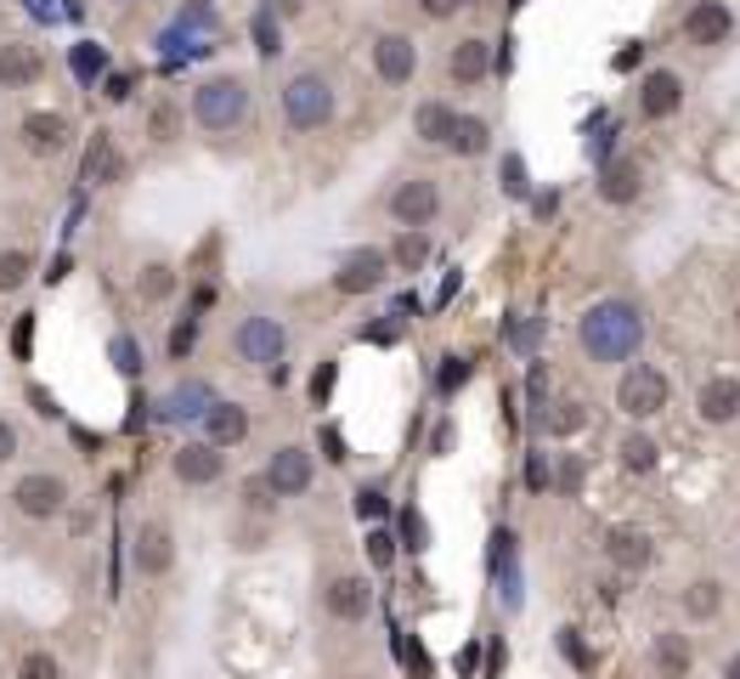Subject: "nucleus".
I'll use <instances>...</instances> for the list:
<instances>
[{
    "instance_id": "obj_1",
    "label": "nucleus",
    "mask_w": 740,
    "mask_h": 679,
    "mask_svg": "<svg viewBox=\"0 0 740 679\" xmlns=\"http://www.w3.org/2000/svg\"><path fill=\"white\" fill-rule=\"evenodd\" d=\"M645 340V317H638L627 301H600L582 317V352L594 363H627Z\"/></svg>"
},
{
    "instance_id": "obj_2",
    "label": "nucleus",
    "mask_w": 740,
    "mask_h": 679,
    "mask_svg": "<svg viewBox=\"0 0 740 679\" xmlns=\"http://www.w3.org/2000/svg\"><path fill=\"white\" fill-rule=\"evenodd\" d=\"M250 119V80L243 74H210L192 85V125L210 130V136H226Z\"/></svg>"
},
{
    "instance_id": "obj_3",
    "label": "nucleus",
    "mask_w": 740,
    "mask_h": 679,
    "mask_svg": "<svg viewBox=\"0 0 740 679\" xmlns=\"http://www.w3.org/2000/svg\"><path fill=\"white\" fill-rule=\"evenodd\" d=\"M283 125L294 136H311V130L334 125V85H328V74H317V69L288 74V85H283Z\"/></svg>"
},
{
    "instance_id": "obj_4",
    "label": "nucleus",
    "mask_w": 740,
    "mask_h": 679,
    "mask_svg": "<svg viewBox=\"0 0 740 679\" xmlns=\"http://www.w3.org/2000/svg\"><path fill=\"white\" fill-rule=\"evenodd\" d=\"M68 499H74V488H68V476H57V470H23L12 481V493H7L18 521H57L68 510Z\"/></svg>"
},
{
    "instance_id": "obj_5",
    "label": "nucleus",
    "mask_w": 740,
    "mask_h": 679,
    "mask_svg": "<svg viewBox=\"0 0 740 679\" xmlns=\"http://www.w3.org/2000/svg\"><path fill=\"white\" fill-rule=\"evenodd\" d=\"M667 397H673V385H667V374L651 368V363H633V368L616 379V408H622L627 419H656V414L667 408Z\"/></svg>"
},
{
    "instance_id": "obj_6",
    "label": "nucleus",
    "mask_w": 740,
    "mask_h": 679,
    "mask_svg": "<svg viewBox=\"0 0 740 679\" xmlns=\"http://www.w3.org/2000/svg\"><path fill=\"white\" fill-rule=\"evenodd\" d=\"M232 352H237V363H250V368H277L283 363V352H288V334H283V323L277 317H243L237 328H232Z\"/></svg>"
},
{
    "instance_id": "obj_7",
    "label": "nucleus",
    "mask_w": 740,
    "mask_h": 679,
    "mask_svg": "<svg viewBox=\"0 0 740 679\" xmlns=\"http://www.w3.org/2000/svg\"><path fill=\"white\" fill-rule=\"evenodd\" d=\"M384 210H390V221H397V227H430V221L441 216V187H435V176H408V181H397V187H390V199H384Z\"/></svg>"
},
{
    "instance_id": "obj_8",
    "label": "nucleus",
    "mask_w": 740,
    "mask_h": 679,
    "mask_svg": "<svg viewBox=\"0 0 740 679\" xmlns=\"http://www.w3.org/2000/svg\"><path fill=\"white\" fill-rule=\"evenodd\" d=\"M266 488L277 493V499H300V493H311V481H317V459H311V448H300V442H288V448H277L272 459H266Z\"/></svg>"
},
{
    "instance_id": "obj_9",
    "label": "nucleus",
    "mask_w": 740,
    "mask_h": 679,
    "mask_svg": "<svg viewBox=\"0 0 740 679\" xmlns=\"http://www.w3.org/2000/svg\"><path fill=\"white\" fill-rule=\"evenodd\" d=\"M130 566L147 577V584L170 577V566H176V532L165 521H141L136 539H130Z\"/></svg>"
},
{
    "instance_id": "obj_10",
    "label": "nucleus",
    "mask_w": 740,
    "mask_h": 679,
    "mask_svg": "<svg viewBox=\"0 0 740 679\" xmlns=\"http://www.w3.org/2000/svg\"><path fill=\"white\" fill-rule=\"evenodd\" d=\"M18 136H23V148H29L34 159H57V154H68L74 125H68V114H57V108H34V114L18 119Z\"/></svg>"
},
{
    "instance_id": "obj_11",
    "label": "nucleus",
    "mask_w": 740,
    "mask_h": 679,
    "mask_svg": "<svg viewBox=\"0 0 740 679\" xmlns=\"http://www.w3.org/2000/svg\"><path fill=\"white\" fill-rule=\"evenodd\" d=\"M170 476L181 481V488H215V481L226 476V453L210 448L204 436H199V442H181L170 453Z\"/></svg>"
},
{
    "instance_id": "obj_12",
    "label": "nucleus",
    "mask_w": 740,
    "mask_h": 679,
    "mask_svg": "<svg viewBox=\"0 0 740 679\" xmlns=\"http://www.w3.org/2000/svg\"><path fill=\"white\" fill-rule=\"evenodd\" d=\"M390 278V255L384 250H373V244H362V250H351L339 267H334V289L339 295H373V289Z\"/></svg>"
},
{
    "instance_id": "obj_13",
    "label": "nucleus",
    "mask_w": 740,
    "mask_h": 679,
    "mask_svg": "<svg viewBox=\"0 0 740 679\" xmlns=\"http://www.w3.org/2000/svg\"><path fill=\"white\" fill-rule=\"evenodd\" d=\"M323 606H328V617H339V623H362V617L373 612L368 577H362V572H339V577H328V584H323Z\"/></svg>"
},
{
    "instance_id": "obj_14",
    "label": "nucleus",
    "mask_w": 740,
    "mask_h": 679,
    "mask_svg": "<svg viewBox=\"0 0 740 679\" xmlns=\"http://www.w3.org/2000/svg\"><path fill=\"white\" fill-rule=\"evenodd\" d=\"M373 74H379L384 85H408V80L419 74V45H413L408 34H397V29H384V34L373 40Z\"/></svg>"
},
{
    "instance_id": "obj_15",
    "label": "nucleus",
    "mask_w": 740,
    "mask_h": 679,
    "mask_svg": "<svg viewBox=\"0 0 740 679\" xmlns=\"http://www.w3.org/2000/svg\"><path fill=\"white\" fill-rule=\"evenodd\" d=\"M45 80V58L29 40H0V91H34Z\"/></svg>"
},
{
    "instance_id": "obj_16",
    "label": "nucleus",
    "mask_w": 740,
    "mask_h": 679,
    "mask_svg": "<svg viewBox=\"0 0 740 679\" xmlns=\"http://www.w3.org/2000/svg\"><path fill=\"white\" fill-rule=\"evenodd\" d=\"M199 425H204V442L226 453V448H237L243 436H250V408H243V403H221V397H215V403L204 408V419H199Z\"/></svg>"
},
{
    "instance_id": "obj_17",
    "label": "nucleus",
    "mask_w": 740,
    "mask_h": 679,
    "mask_svg": "<svg viewBox=\"0 0 740 679\" xmlns=\"http://www.w3.org/2000/svg\"><path fill=\"white\" fill-rule=\"evenodd\" d=\"M729 34H734V18H729L723 0H696V7H689V18H684L689 45H723Z\"/></svg>"
},
{
    "instance_id": "obj_18",
    "label": "nucleus",
    "mask_w": 740,
    "mask_h": 679,
    "mask_svg": "<svg viewBox=\"0 0 740 679\" xmlns=\"http://www.w3.org/2000/svg\"><path fill=\"white\" fill-rule=\"evenodd\" d=\"M125 176H130V165H125V154H119L114 130H96V136H91V148H85V181H96V187H119Z\"/></svg>"
},
{
    "instance_id": "obj_19",
    "label": "nucleus",
    "mask_w": 740,
    "mask_h": 679,
    "mask_svg": "<svg viewBox=\"0 0 740 679\" xmlns=\"http://www.w3.org/2000/svg\"><path fill=\"white\" fill-rule=\"evenodd\" d=\"M696 414L707 425H734L740 419V379H729V374L707 379L701 391H696Z\"/></svg>"
},
{
    "instance_id": "obj_20",
    "label": "nucleus",
    "mask_w": 740,
    "mask_h": 679,
    "mask_svg": "<svg viewBox=\"0 0 740 679\" xmlns=\"http://www.w3.org/2000/svg\"><path fill=\"white\" fill-rule=\"evenodd\" d=\"M210 403H215V391H210L204 379H181L176 391L159 403V419H165V425H192V419H204Z\"/></svg>"
},
{
    "instance_id": "obj_21",
    "label": "nucleus",
    "mask_w": 740,
    "mask_h": 679,
    "mask_svg": "<svg viewBox=\"0 0 740 679\" xmlns=\"http://www.w3.org/2000/svg\"><path fill=\"white\" fill-rule=\"evenodd\" d=\"M678 103H684V80L673 69L645 74V85H638V108H645V119H667V114H678Z\"/></svg>"
},
{
    "instance_id": "obj_22",
    "label": "nucleus",
    "mask_w": 740,
    "mask_h": 679,
    "mask_svg": "<svg viewBox=\"0 0 740 679\" xmlns=\"http://www.w3.org/2000/svg\"><path fill=\"white\" fill-rule=\"evenodd\" d=\"M447 74H453V85H480L491 74V45L480 34H464L447 52Z\"/></svg>"
},
{
    "instance_id": "obj_23",
    "label": "nucleus",
    "mask_w": 740,
    "mask_h": 679,
    "mask_svg": "<svg viewBox=\"0 0 740 679\" xmlns=\"http://www.w3.org/2000/svg\"><path fill=\"white\" fill-rule=\"evenodd\" d=\"M491 572H498L504 606L515 612V606H520V572H515V532H509V526L491 532Z\"/></svg>"
},
{
    "instance_id": "obj_24",
    "label": "nucleus",
    "mask_w": 740,
    "mask_h": 679,
    "mask_svg": "<svg viewBox=\"0 0 740 679\" xmlns=\"http://www.w3.org/2000/svg\"><path fill=\"white\" fill-rule=\"evenodd\" d=\"M605 555H611L616 566H627V572L651 566V532H638V526H611V532H605Z\"/></svg>"
},
{
    "instance_id": "obj_25",
    "label": "nucleus",
    "mask_w": 740,
    "mask_h": 679,
    "mask_svg": "<svg viewBox=\"0 0 740 679\" xmlns=\"http://www.w3.org/2000/svg\"><path fill=\"white\" fill-rule=\"evenodd\" d=\"M453 103H419L413 108V136L430 142V148H447V130H453Z\"/></svg>"
},
{
    "instance_id": "obj_26",
    "label": "nucleus",
    "mask_w": 740,
    "mask_h": 679,
    "mask_svg": "<svg viewBox=\"0 0 740 679\" xmlns=\"http://www.w3.org/2000/svg\"><path fill=\"white\" fill-rule=\"evenodd\" d=\"M638 181H645L638 159H611L605 176H600V192H605L611 205H627V199H638Z\"/></svg>"
},
{
    "instance_id": "obj_27",
    "label": "nucleus",
    "mask_w": 740,
    "mask_h": 679,
    "mask_svg": "<svg viewBox=\"0 0 740 679\" xmlns=\"http://www.w3.org/2000/svg\"><path fill=\"white\" fill-rule=\"evenodd\" d=\"M486 142H491V125H486L480 114H458V119H453V130H447V148H453L458 159L486 154Z\"/></svg>"
},
{
    "instance_id": "obj_28",
    "label": "nucleus",
    "mask_w": 740,
    "mask_h": 679,
    "mask_svg": "<svg viewBox=\"0 0 740 679\" xmlns=\"http://www.w3.org/2000/svg\"><path fill=\"white\" fill-rule=\"evenodd\" d=\"M537 425H542V430H549V436H577V430L588 425V408H582L577 397H560V403H542Z\"/></svg>"
},
{
    "instance_id": "obj_29",
    "label": "nucleus",
    "mask_w": 740,
    "mask_h": 679,
    "mask_svg": "<svg viewBox=\"0 0 740 679\" xmlns=\"http://www.w3.org/2000/svg\"><path fill=\"white\" fill-rule=\"evenodd\" d=\"M504 340H509V352L515 357H537V346H542V317H531V312H509V323H504Z\"/></svg>"
},
{
    "instance_id": "obj_30",
    "label": "nucleus",
    "mask_w": 740,
    "mask_h": 679,
    "mask_svg": "<svg viewBox=\"0 0 740 679\" xmlns=\"http://www.w3.org/2000/svg\"><path fill=\"white\" fill-rule=\"evenodd\" d=\"M68 69H74L80 85H96V80L108 74V52H103L96 40H74V45H68Z\"/></svg>"
},
{
    "instance_id": "obj_31",
    "label": "nucleus",
    "mask_w": 740,
    "mask_h": 679,
    "mask_svg": "<svg viewBox=\"0 0 740 679\" xmlns=\"http://www.w3.org/2000/svg\"><path fill=\"white\" fill-rule=\"evenodd\" d=\"M34 272V250L23 244H0V295H18Z\"/></svg>"
},
{
    "instance_id": "obj_32",
    "label": "nucleus",
    "mask_w": 740,
    "mask_h": 679,
    "mask_svg": "<svg viewBox=\"0 0 740 679\" xmlns=\"http://www.w3.org/2000/svg\"><path fill=\"white\" fill-rule=\"evenodd\" d=\"M136 295H141L147 306L170 301V295H176V267H170V261H147L141 278H136Z\"/></svg>"
},
{
    "instance_id": "obj_33",
    "label": "nucleus",
    "mask_w": 740,
    "mask_h": 679,
    "mask_svg": "<svg viewBox=\"0 0 740 679\" xmlns=\"http://www.w3.org/2000/svg\"><path fill=\"white\" fill-rule=\"evenodd\" d=\"M424 261H430V238H424V227H402L397 250H390V267H397V272H419Z\"/></svg>"
},
{
    "instance_id": "obj_34",
    "label": "nucleus",
    "mask_w": 740,
    "mask_h": 679,
    "mask_svg": "<svg viewBox=\"0 0 740 679\" xmlns=\"http://www.w3.org/2000/svg\"><path fill=\"white\" fill-rule=\"evenodd\" d=\"M108 363H114L119 379H141V368H147V363H141V340H136V334H114V340H108Z\"/></svg>"
},
{
    "instance_id": "obj_35",
    "label": "nucleus",
    "mask_w": 740,
    "mask_h": 679,
    "mask_svg": "<svg viewBox=\"0 0 740 679\" xmlns=\"http://www.w3.org/2000/svg\"><path fill=\"white\" fill-rule=\"evenodd\" d=\"M215 34L221 29V12H215V0H187V7L176 12V34Z\"/></svg>"
},
{
    "instance_id": "obj_36",
    "label": "nucleus",
    "mask_w": 740,
    "mask_h": 679,
    "mask_svg": "<svg viewBox=\"0 0 740 679\" xmlns=\"http://www.w3.org/2000/svg\"><path fill=\"white\" fill-rule=\"evenodd\" d=\"M656 453H662V448L651 442L645 430H633L627 442H622V464H627L633 476H651V470H656Z\"/></svg>"
},
{
    "instance_id": "obj_37",
    "label": "nucleus",
    "mask_w": 740,
    "mask_h": 679,
    "mask_svg": "<svg viewBox=\"0 0 740 679\" xmlns=\"http://www.w3.org/2000/svg\"><path fill=\"white\" fill-rule=\"evenodd\" d=\"M199 328H204L199 312L176 317V328H170V363H187V357H192V346H199Z\"/></svg>"
},
{
    "instance_id": "obj_38",
    "label": "nucleus",
    "mask_w": 740,
    "mask_h": 679,
    "mask_svg": "<svg viewBox=\"0 0 740 679\" xmlns=\"http://www.w3.org/2000/svg\"><path fill=\"white\" fill-rule=\"evenodd\" d=\"M12 679H63V662L45 651V646H34V651L18 657V673H12Z\"/></svg>"
},
{
    "instance_id": "obj_39",
    "label": "nucleus",
    "mask_w": 740,
    "mask_h": 679,
    "mask_svg": "<svg viewBox=\"0 0 740 679\" xmlns=\"http://www.w3.org/2000/svg\"><path fill=\"white\" fill-rule=\"evenodd\" d=\"M250 34H255V52L272 63L277 52H283V23L277 18H266V12H255V23H250Z\"/></svg>"
},
{
    "instance_id": "obj_40",
    "label": "nucleus",
    "mask_w": 740,
    "mask_h": 679,
    "mask_svg": "<svg viewBox=\"0 0 740 679\" xmlns=\"http://www.w3.org/2000/svg\"><path fill=\"white\" fill-rule=\"evenodd\" d=\"M176 130H181V108L176 103H154V114H147V136L165 148V142H176Z\"/></svg>"
},
{
    "instance_id": "obj_41",
    "label": "nucleus",
    "mask_w": 740,
    "mask_h": 679,
    "mask_svg": "<svg viewBox=\"0 0 740 679\" xmlns=\"http://www.w3.org/2000/svg\"><path fill=\"white\" fill-rule=\"evenodd\" d=\"M684 606H689V617H712V612L723 606V589L712 584V577H701V584H689Z\"/></svg>"
},
{
    "instance_id": "obj_42",
    "label": "nucleus",
    "mask_w": 740,
    "mask_h": 679,
    "mask_svg": "<svg viewBox=\"0 0 740 679\" xmlns=\"http://www.w3.org/2000/svg\"><path fill=\"white\" fill-rule=\"evenodd\" d=\"M656 662H662V673L678 679V673L689 668V646H684V635H662V640H656Z\"/></svg>"
},
{
    "instance_id": "obj_43",
    "label": "nucleus",
    "mask_w": 740,
    "mask_h": 679,
    "mask_svg": "<svg viewBox=\"0 0 740 679\" xmlns=\"http://www.w3.org/2000/svg\"><path fill=\"white\" fill-rule=\"evenodd\" d=\"M368 561H373L379 572H384L390 561H397V532H390L384 521H379V526H368Z\"/></svg>"
},
{
    "instance_id": "obj_44",
    "label": "nucleus",
    "mask_w": 740,
    "mask_h": 679,
    "mask_svg": "<svg viewBox=\"0 0 740 679\" xmlns=\"http://www.w3.org/2000/svg\"><path fill=\"white\" fill-rule=\"evenodd\" d=\"M402 544H408L413 555H424V550H430V526H424V515H419V510H402Z\"/></svg>"
},
{
    "instance_id": "obj_45",
    "label": "nucleus",
    "mask_w": 740,
    "mask_h": 679,
    "mask_svg": "<svg viewBox=\"0 0 740 679\" xmlns=\"http://www.w3.org/2000/svg\"><path fill=\"white\" fill-rule=\"evenodd\" d=\"M357 515H362L368 526H379V521L390 515V499H384L379 488H357Z\"/></svg>"
},
{
    "instance_id": "obj_46",
    "label": "nucleus",
    "mask_w": 740,
    "mask_h": 679,
    "mask_svg": "<svg viewBox=\"0 0 740 679\" xmlns=\"http://www.w3.org/2000/svg\"><path fill=\"white\" fill-rule=\"evenodd\" d=\"M397 651H402V662H408V673H413V679H430V657H424V646H419V640L397 635Z\"/></svg>"
},
{
    "instance_id": "obj_47",
    "label": "nucleus",
    "mask_w": 740,
    "mask_h": 679,
    "mask_svg": "<svg viewBox=\"0 0 740 679\" xmlns=\"http://www.w3.org/2000/svg\"><path fill=\"white\" fill-rule=\"evenodd\" d=\"M12 357H18V363H29V357H34V312H23V317H18V328H12Z\"/></svg>"
},
{
    "instance_id": "obj_48",
    "label": "nucleus",
    "mask_w": 740,
    "mask_h": 679,
    "mask_svg": "<svg viewBox=\"0 0 740 679\" xmlns=\"http://www.w3.org/2000/svg\"><path fill=\"white\" fill-rule=\"evenodd\" d=\"M334 379H339V363L328 357V363L311 374V403H317V408H328V397H334Z\"/></svg>"
},
{
    "instance_id": "obj_49",
    "label": "nucleus",
    "mask_w": 740,
    "mask_h": 679,
    "mask_svg": "<svg viewBox=\"0 0 740 679\" xmlns=\"http://www.w3.org/2000/svg\"><path fill=\"white\" fill-rule=\"evenodd\" d=\"M464 379H469V357H447L441 363V397H453Z\"/></svg>"
},
{
    "instance_id": "obj_50",
    "label": "nucleus",
    "mask_w": 740,
    "mask_h": 679,
    "mask_svg": "<svg viewBox=\"0 0 740 679\" xmlns=\"http://www.w3.org/2000/svg\"><path fill=\"white\" fill-rule=\"evenodd\" d=\"M526 187H531L526 181V165H520V154H509L504 159V192H509V199H526Z\"/></svg>"
},
{
    "instance_id": "obj_51",
    "label": "nucleus",
    "mask_w": 740,
    "mask_h": 679,
    "mask_svg": "<svg viewBox=\"0 0 740 679\" xmlns=\"http://www.w3.org/2000/svg\"><path fill=\"white\" fill-rule=\"evenodd\" d=\"M255 12H266V18H277V23H294V18H306V0H261Z\"/></svg>"
},
{
    "instance_id": "obj_52",
    "label": "nucleus",
    "mask_w": 740,
    "mask_h": 679,
    "mask_svg": "<svg viewBox=\"0 0 740 679\" xmlns=\"http://www.w3.org/2000/svg\"><path fill=\"white\" fill-rule=\"evenodd\" d=\"M18 448H23V436H18V425L0 414V470H7L12 459H18Z\"/></svg>"
},
{
    "instance_id": "obj_53",
    "label": "nucleus",
    "mask_w": 740,
    "mask_h": 679,
    "mask_svg": "<svg viewBox=\"0 0 740 679\" xmlns=\"http://www.w3.org/2000/svg\"><path fill=\"white\" fill-rule=\"evenodd\" d=\"M469 7V0H419V12L430 18V23H447V18H458Z\"/></svg>"
},
{
    "instance_id": "obj_54",
    "label": "nucleus",
    "mask_w": 740,
    "mask_h": 679,
    "mask_svg": "<svg viewBox=\"0 0 740 679\" xmlns=\"http://www.w3.org/2000/svg\"><path fill=\"white\" fill-rule=\"evenodd\" d=\"M526 488H531V493L549 488V459H542V453H526Z\"/></svg>"
},
{
    "instance_id": "obj_55",
    "label": "nucleus",
    "mask_w": 740,
    "mask_h": 679,
    "mask_svg": "<svg viewBox=\"0 0 740 679\" xmlns=\"http://www.w3.org/2000/svg\"><path fill=\"white\" fill-rule=\"evenodd\" d=\"M362 340H373V346H397L402 340V323L390 317V323H373V328H362Z\"/></svg>"
},
{
    "instance_id": "obj_56",
    "label": "nucleus",
    "mask_w": 740,
    "mask_h": 679,
    "mask_svg": "<svg viewBox=\"0 0 740 679\" xmlns=\"http://www.w3.org/2000/svg\"><path fill=\"white\" fill-rule=\"evenodd\" d=\"M103 96L108 103H130V74H103Z\"/></svg>"
},
{
    "instance_id": "obj_57",
    "label": "nucleus",
    "mask_w": 740,
    "mask_h": 679,
    "mask_svg": "<svg viewBox=\"0 0 740 679\" xmlns=\"http://www.w3.org/2000/svg\"><path fill=\"white\" fill-rule=\"evenodd\" d=\"M29 403H34V414H40V419H57V414H63V408H57V397H52V391H40V385H29Z\"/></svg>"
},
{
    "instance_id": "obj_58",
    "label": "nucleus",
    "mask_w": 740,
    "mask_h": 679,
    "mask_svg": "<svg viewBox=\"0 0 740 679\" xmlns=\"http://www.w3.org/2000/svg\"><path fill=\"white\" fill-rule=\"evenodd\" d=\"M560 651H565L571 662H588V646H582V635H577V628H560Z\"/></svg>"
},
{
    "instance_id": "obj_59",
    "label": "nucleus",
    "mask_w": 740,
    "mask_h": 679,
    "mask_svg": "<svg viewBox=\"0 0 740 679\" xmlns=\"http://www.w3.org/2000/svg\"><path fill=\"white\" fill-rule=\"evenodd\" d=\"M323 448H328V459H334V464H345V436H339L334 425L323 430Z\"/></svg>"
},
{
    "instance_id": "obj_60",
    "label": "nucleus",
    "mask_w": 740,
    "mask_h": 679,
    "mask_svg": "<svg viewBox=\"0 0 740 679\" xmlns=\"http://www.w3.org/2000/svg\"><path fill=\"white\" fill-rule=\"evenodd\" d=\"M577 481H582V464H577V459H565V464H560V488H565V493H577Z\"/></svg>"
},
{
    "instance_id": "obj_61",
    "label": "nucleus",
    "mask_w": 740,
    "mask_h": 679,
    "mask_svg": "<svg viewBox=\"0 0 740 679\" xmlns=\"http://www.w3.org/2000/svg\"><path fill=\"white\" fill-rule=\"evenodd\" d=\"M23 7H29L34 18H52V7H45V0H23Z\"/></svg>"
},
{
    "instance_id": "obj_62",
    "label": "nucleus",
    "mask_w": 740,
    "mask_h": 679,
    "mask_svg": "<svg viewBox=\"0 0 740 679\" xmlns=\"http://www.w3.org/2000/svg\"><path fill=\"white\" fill-rule=\"evenodd\" d=\"M723 679H740V657H734V662H729V668H723Z\"/></svg>"
},
{
    "instance_id": "obj_63",
    "label": "nucleus",
    "mask_w": 740,
    "mask_h": 679,
    "mask_svg": "<svg viewBox=\"0 0 740 679\" xmlns=\"http://www.w3.org/2000/svg\"><path fill=\"white\" fill-rule=\"evenodd\" d=\"M125 7H141V0H125Z\"/></svg>"
},
{
    "instance_id": "obj_64",
    "label": "nucleus",
    "mask_w": 740,
    "mask_h": 679,
    "mask_svg": "<svg viewBox=\"0 0 740 679\" xmlns=\"http://www.w3.org/2000/svg\"><path fill=\"white\" fill-rule=\"evenodd\" d=\"M734 323H740V306H734Z\"/></svg>"
}]
</instances>
